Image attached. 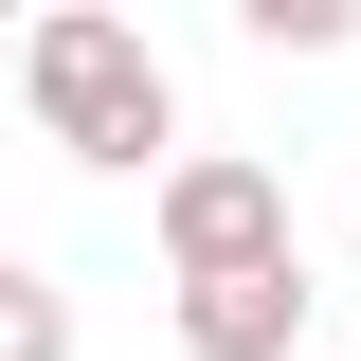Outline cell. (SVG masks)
<instances>
[{"label": "cell", "instance_id": "277c9868", "mask_svg": "<svg viewBox=\"0 0 361 361\" xmlns=\"http://www.w3.org/2000/svg\"><path fill=\"white\" fill-rule=\"evenodd\" d=\"M0 361H73V289L54 271H0Z\"/></svg>", "mask_w": 361, "mask_h": 361}, {"label": "cell", "instance_id": "7a4b0ae2", "mask_svg": "<svg viewBox=\"0 0 361 361\" xmlns=\"http://www.w3.org/2000/svg\"><path fill=\"white\" fill-rule=\"evenodd\" d=\"M145 235H163L180 289H217V271H289L307 235H289V163H253V145H199V163L145 199Z\"/></svg>", "mask_w": 361, "mask_h": 361}, {"label": "cell", "instance_id": "5b68a950", "mask_svg": "<svg viewBox=\"0 0 361 361\" xmlns=\"http://www.w3.org/2000/svg\"><path fill=\"white\" fill-rule=\"evenodd\" d=\"M235 18H253V54H343V37H361L343 0H235Z\"/></svg>", "mask_w": 361, "mask_h": 361}, {"label": "cell", "instance_id": "6da1fadb", "mask_svg": "<svg viewBox=\"0 0 361 361\" xmlns=\"http://www.w3.org/2000/svg\"><path fill=\"white\" fill-rule=\"evenodd\" d=\"M18 109H37L54 163L145 180V199L199 163V145H180V73L145 54V18H109V0H37V18H18Z\"/></svg>", "mask_w": 361, "mask_h": 361}, {"label": "cell", "instance_id": "3957f363", "mask_svg": "<svg viewBox=\"0 0 361 361\" xmlns=\"http://www.w3.org/2000/svg\"><path fill=\"white\" fill-rule=\"evenodd\" d=\"M307 253L289 271H217V289H180V361H307Z\"/></svg>", "mask_w": 361, "mask_h": 361}]
</instances>
